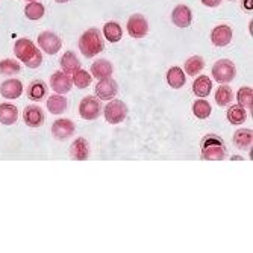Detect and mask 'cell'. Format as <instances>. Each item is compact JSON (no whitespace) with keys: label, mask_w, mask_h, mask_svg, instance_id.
Returning <instances> with one entry per match:
<instances>
[{"label":"cell","mask_w":253,"mask_h":253,"mask_svg":"<svg viewBox=\"0 0 253 253\" xmlns=\"http://www.w3.org/2000/svg\"><path fill=\"white\" fill-rule=\"evenodd\" d=\"M14 53L28 68H38L42 62L41 52L37 49V45L28 38H20L15 42Z\"/></svg>","instance_id":"1"},{"label":"cell","mask_w":253,"mask_h":253,"mask_svg":"<svg viewBox=\"0 0 253 253\" xmlns=\"http://www.w3.org/2000/svg\"><path fill=\"white\" fill-rule=\"evenodd\" d=\"M103 47H105L103 40L100 37V32L96 28L88 29L81 35L79 49L85 58H93V56L99 55L103 50Z\"/></svg>","instance_id":"2"},{"label":"cell","mask_w":253,"mask_h":253,"mask_svg":"<svg viewBox=\"0 0 253 253\" xmlns=\"http://www.w3.org/2000/svg\"><path fill=\"white\" fill-rule=\"evenodd\" d=\"M202 153L206 161H221L226 156V146L217 135H206L202 141Z\"/></svg>","instance_id":"3"},{"label":"cell","mask_w":253,"mask_h":253,"mask_svg":"<svg viewBox=\"0 0 253 253\" xmlns=\"http://www.w3.org/2000/svg\"><path fill=\"white\" fill-rule=\"evenodd\" d=\"M235 75H237V68H235L234 62L229 59H220L212 67L214 81L218 84H227V82L234 81Z\"/></svg>","instance_id":"4"},{"label":"cell","mask_w":253,"mask_h":253,"mask_svg":"<svg viewBox=\"0 0 253 253\" xmlns=\"http://www.w3.org/2000/svg\"><path fill=\"white\" fill-rule=\"evenodd\" d=\"M127 116V106L122 100H111L105 106V120L109 125H119Z\"/></svg>","instance_id":"5"},{"label":"cell","mask_w":253,"mask_h":253,"mask_svg":"<svg viewBox=\"0 0 253 253\" xmlns=\"http://www.w3.org/2000/svg\"><path fill=\"white\" fill-rule=\"evenodd\" d=\"M38 44H40V47L44 50V53H47V55H56L62 47L61 38L50 31L41 32L38 35Z\"/></svg>","instance_id":"6"},{"label":"cell","mask_w":253,"mask_h":253,"mask_svg":"<svg viewBox=\"0 0 253 253\" xmlns=\"http://www.w3.org/2000/svg\"><path fill=\"white\" fill-rule=\"evenodd\" d=\"M100 112H102V106H100L99 99H96L93 96H88L81 100L79 114L84 120H96L100 116Z\"/></svg>","instance_id":"7"},{"label":"cell","mask_w":253,"mask_h":253,"mask_svg":"<svg viewBox=\"0 0 253 253\" xmlns=\"http://www.w3.org/2000/svg\"><path fill=\"white\" fill-rule=\"evenodd\" d=\"M127 32L132 38H144L149 32V23L141 14H135L127 20Z\"/></svg>","instance_id":"8"},{"label":"cell","mask_w":253,"mask_h":253,"mask_svg":"<svg viewBox=\"0 0 253 253\" xmlns=\"http://www.w3.org/2000/svg\"><path fill=\"white\" fill-rule=\"evenodd\" d=\"M23 120L25 123L32 127V129H38L44 125L45 122V116L44 112L40 106L37 105H31V106H26L25 111H23Z\"/></svg>","instance_id":"9"},{"label":"cell","mask_w":253,"mask_h":253,"mask_svg":"<svg viewBox=\"0 0 253 253\" xmlns=\"http://www.w3.org/2000/svg\"><path fill=\"white\" fill-rule=\"evenodd\" d=\"M73 86V81L70 78V75H67L64 72H56L52 75L50 78V88L55 91V93L59 94H65L72 89Z\"/></svg>","instance_id":"10"},{"label":"cell","mask_w":253,"mask_h":253,"mask_svg":"<svg viewBox=\"0 0 253 253\" xmlns=\"http://www.w3.org/2000/svg\"><path fill=\"white\" fill-rule=\"evenodd\" d=\"M119 91V86H117V82L108 78V79H100L99 84L96 85V94L99 99L102 100H111L114 99V96L117 94Z\"/></svg>","instance_id":"11"},{"label":"cell","mask_w":253,"mask_h":253,"mask_svg":"<svg viewBox=\"0 0 253 253\" xmlns=\"http://www.w3.org/2000/svg\"><path fill=\"white\" fill-rule=\"evenodd\" d=\"M75 123L68 119H59L52 125V133L58 140H67L75 133Z\"/></svg>","instance_id":"12"},{"label":"cell","mask_w":253,"mask_h":253,"mask_svg":"<svg viewBox=\"0 0 253 253\" xmlns=\"http://www.w3.org/2000/svg\"><path fill=\"white\" fill-rule=\"evenodd\" d=\"M211 41L217 47H226L232 41V29L227 25H218L211 32Z\"/></svg>","instance_id":"13"},{"label":"cell","mask_w":253,"mask_h":253,"mask_svg":"<svg viewBox=\"0 0 253 253\" xmlns=\"http://www.w3.org/2000/svg\"><path fill=\"white\" fill-rule=\"evenodd\" d=\"M171 20L177 28H188L193 21L191 9L187 5H177L171 12Z\"/></svg>","instance_id":"14"},{"label":"cell","mask_w":253,"mask_h":253,"mask_svg":"<svg viewBox=\"0 0 253 253\" xmlns=\"http://www.w3.org/2000/svg\"><path fill=\"white\" fill-rule=\"evenodd\" d=\"M0 94L8 100L18 99L23 94V84L18 79H9L0 85Z\"/></svg>","instance_id":"15"},{"label":"cell","mask_w":253,"mask_h":253,"mask_svg":"<svg viewBox=\"0 0 253 253\" xmlns=\"http://www.w3.org/2000/svg\"><path fill=\"white\" fill-rule=\"evenodd\" d=\"M91 73L97 79H108L114 73V67L109 61L106 59H97L91 65Z\"/></svg>","instance_id":"16"},{"label":"cell","mask_w":253,"mask_h":253,"mask_svg":"<svg viewBox=\"0 0 253 253\" xmlns=\"http://www.w3.org/2000/svg\"><path fill=\"white\" fill-rule=\"evenodd\" d=\"M70 156L75 161H86L89 156V146L85 138H78L70 147Z\"/></svg>","instance_id":"17"},{"label":"cell","mask_w":253,"mask_h":253,"mask_svg":"<svg viewBox=\"0 0 253 253\" xmlns=\"http://www.w3.org/2000/svg\"><path fill=\"white\" fill-rule=\"evenodd\" d=\"M18 120V109L15 105L2 103L0 105V123L11 126Z\"/></svg>","instance_id":"18"},{"label":"cell","mask_w":253,"mask_h":253,"mask_svg":"<svg viewBox=\"0 0 253 253\" xmlns=\"http://www.w3.org/2000/svg\"><path fill=\"white\" fill-rule=\"evenodd\" d=\"M61 68H62V72L67 75H73L76 70H79L81 62H79L75 52H65L64 53V56L61 58Z\"/></svg>","instance_id":"19"},{"label":"cell","mask_w":253,"mask_h":253,"mask_svg":"<svg viewBox=\"0 0 253 253\" xmlns=\"http://www.w3.org/2000/svg\"><path fill=\"white\" fill-rule=\"evenodd\" d=\"M211 89H212V81L208 76H199L194 84H193V91L197 97H206L211 94Z\"/></svg>","instance_id":"20"},{"label":"cell","mask_w":253,"mask_h":253,"mask_svg":"<svg viewBox=\"0 0 253 253\" xmlns=\"http://www.w3.org/2000/svg\"><path fill=\"white\" fill-rule=\"evenodd\" d=\"M167 82L171 88L179 89L185 85V73L179 67H171L167 72Z\"/></svg>","instance_id":"21"},{"label":"cell","mask_w":253,"mask_h":253,"mask_svg":"<svg viewBox=\"0 0 253 253\" xmlns=\"http://www.w3.org/2000/svg\"><path fill=\"white\" fill-rule=\"evenodd\" d=\"M234 143L238 149H249L252 147V143H253V132L252 129H240L235 132L234 135Z\"/></svg>","instance_id":"22"},{"label":"cell","mask_w":253,"mask_h":253,"mask_svg":"<svg viewBox=\"0 0 253 253\" xmlns=\"http://www.w3.org/2000/svg\"><path fill=\"white\" fill-rule=\"evenodd\" d=\"M227 120L235 126L243 125L247 120V112L241 105H232L227 109Z\"/></svg>","instance_id":"23"},{"label":"cell","mask_w":253,"mask_h":253,"mask_svg":"<svg viewBox=\"0 0 253 253\" xmlns=\"http://www.w3.org/2000/svg\"><path fill=\"white\" fill-rule=\"evenodd\" d=\"M103 34H105V38L109 42H117L123 37L122 26L119 25V23H116V21H108L106 25L103 26Z\"/></svg>","instance_id":"24"},{"label":"cell","mask_w":253,"mask_h":253,"mask_svg":"<svg viewBox=\"0 0 253 253\" xmlns=\"http://www.w3.org/2000/svg\"><path fill=\"white\" fill-rule=\"evenodd\" d=\"M47 109L53 114V116H61L67 109V99L61 94L50 96L47 100Z\"/></svg>","instance_id":"25"},{"label":"cell","mask_w":253,"mask_h":253,"mask_svg":"<svg viewBox=\"0 0 253 253\" xmlns=\"http://www.w3.org/2000/svg\"><path fill=\"white\" fill-rule=\"evenodd\" d=\"M45 94H47V85H45L44 82H41V81L32 82V84L29 85V88H28V97H29L31 100L38 102V100L44 99Z\"/></svg>","instance_id":"26"},{"label":"cell","mask_w":253,"mask_h":253,"mask_svg":"<svg viewBox=\"0 0 253 253\" xmlns=\"http://www.w3.org/2000/svg\"><path fill=\"white\" fill-rule=\"evenodd\" d=\"M234 99V91L231 86H227V85H220L215 91V102L217 105L220 106H226L232 102Z\"/></svg>","instance_id":"27"},{"label":"cell","mask_w":253,"mask_h":253,"mask_svg":"<svg viewBox=\"0 0 253 253\" xmlns=\"http://www.w3.org/2000/svg\"><path fill=\"white\" fill-rule=\"evenodd\" d=\"M205 67V61L202 56H191L190 59L185 61V73L188 76H197Z\"/></svg>","instance_id":"28"},{"label":"cell","mask_w":253,"mask_h":253,"mask_svg":"<svg viewBox=\"0 0 253 253\" xmlns=\"http://www.w3.org/2000/svg\"><path fill=\"white\" fill-rule=\"evenodd\" d=\"M211 111H212V108H211L210 102L202 100V99L196 100L194 105H193V112H194V116H196L197 119H200V120L208 119V117L211 116Z\"/></svg>","instance_id":"29"},{"label":"cell","mask_w":253,"mask_h":253,"mask_svg":"<svg viewBox=\"0 0 253 253\" xmlns=\"http://www.w3.org/2000/svg\"><path fill=\"white\" fill-rule=\"evenodd\" d=\"M20 72H21V67L17 61H14V59L0 61V75L12 76V75H18Z\"/></svg>","instance_id":"30"},{"label":"cell","mask_w":253,"mask_h":253,"mask_svg":"<svg viewBox=\"0 0 253 253\" xmlns=\"http://www.w3.org/2000/svg\"><path fill=\"white\" fill-rule=\"evenodd\" d=\"M45 12L44 5L38 3V2H29V5L25 8V15L29 20H40Z\"/></svg>","instance_id":"31"},{"label":"cell","mask_w":253,"mask_h":253,"mask_svg":"<svg viewBox=\"0 0 253 253\" xmlns=\"http://www.w3.org/2000/svg\"><path fill=\"white\" fill-rule=\"evenodd\" d=\"M237 100L238 105H241L243 108H249L252 109V102H253V89L249 86H243L240 88L238 94H237Z\"/></svg>","instance_id":"32"},{"label":"cell","mask_w":253,"mask_h":253,"mask_svg":"<svg viewBox=\"0 0 253 253\" xmlns=\"http://www.w3.org/2000/svg\"><path fill=\"white\" fill-rule=\"evenodd\" d=\"M73 84L78 86V88H81V89H84V88H86V86H89L91 85V75L88 73V72H85V70H82V68H79V70H76L75 73H73Z\"/></svg>","instance_id":"33"},{"label":"cell","mask_w":253,"mask_h":253,"mask_svg":"<svg viewBox=\"0 0 253 253\" xmlns=\"http://www.w3.org/2000/svg\"><path fill=\"white\" fill-rule=\"evenodd\" d=\"M202 3L208 8H215L221 3V0H202Z\"/></svg>","instance_id":"34"},{"label":"cell","mask_w":253,"mask_h":253,"mask_svg":"<svg viewBox=\"0 0 253 253\" xmlns=\"http://www.w3.org/2000/svg\"><path fill=\"white\" fill-rule=\"evenodd\" d=\"M244 9L252 11V0H244Z\"/></svg>","instance_id":"35"},{"label":"cell","mask_w":253,"mask_h":253,"mask_svg":"<svg viewBox=\"0 0 253 253\" xmlns=\"http://www.w3.org/2000/svg\"><path fill=\"white\" fill-rule=\"evenodd\" d=\"M56 3H67V2H70V0H55Z\"/></svg>","instance_id":"36"},{"label":"cell","mask_w":253,"mask_h":253,"mask_svg":"<svg viewBox=\"0 0 253 253\" xmlns=\"http://www.w3.org/2000/svg\"><path fill=\"white\" fill-rule=\"evenodd\" d=\"M26 2H37V0H26Z\"/></svg>","instance_id":"37"},{"label":"cell","mask_w":253,"mask_h":253,"mask_svg":"<svg viewBox=\"0 0 253 253\" xmlns=\"http://www.w3.org/2000/svg\"><path fill=\"white\" fill-rule=\"evenodd\" d=\"M231 2H232V0H231Z\"/></svg>","instance_id":"38"}]
</instances>
